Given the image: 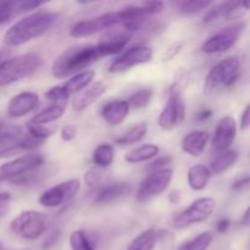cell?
I'll list each match as a JSON object with an SVG mask.
<instances>
[{
  "instance_id": "1",
  "label": "cell",
  "mask_w": 250,
  "mask_h": 250,
  "mask_svg": "<svg viewBox=\"0 0 250 250\" xmlns=\"http://www.w3.org/2000/svg\"><path fill=\"white\" fill-rule=\"evenodd\" d=\"M58 19L59 15L53 11L41 10L32 12L15 22L7 29L4 36V43L7 46H21L33 39L43 37L53 28Z\"/></svg>"
},
{
  "instance_id": "2",
  "label": "cell",
  "mask_w": 250,
  "mask_h": 250,
  "mask_svg": "<svg viewBox=\"0 0 250 250\" xmlns=\"http://www.w3.org/2000/svg\"><path fill=\"white\" fill-rule=\"evenodd\" d=\"M103 58L97 44L72 46L58 55L51 65V75L55 78H66L88 70V66Z\"/></svg>"
},
{
  "instance_id": "3",
  "label": "cell",
  "mask_w": 250,
  "mask_h": 250,
  "mask_svg": "<svg viewBox=\"0 0 250 250\" xmlns=\"http://www.w3.org/2000/svg\"><path fill=\"white\" fill-rule=\"evenodd\" d=\"M41 56L36 53H24L10 58L0 66V87L12 84L33 75L41 67Z\"/></svg>"
},
{
  "instance_id": "4",
  "label": "cell",
  "mask_w": 250,
  "mask_h": 250,
  "mask_svg": "<svg viewBox=\"0 0 250 250\" xmlns=\"http://www.w3.org/2000/svg\"><path fill=\"white\" fill-rule=\"evenodd\" d=\"M241 59L236 55L227 56L215 63L205 77V92L211 93L219 88H229L234 85L241 76Z\"/></svg>"
},
{
  "instance_id": "5",
  "label": "cell",
  "mask_w": 250,
  "mask_h": 250,
  "mask_svg": "<svg viewBox=\"0 0 250 250\" xmlns=\"http://www.w3.org/2000/svg\"><path fill=\"white\" fill-rule=\"evenodd\" d=\"M44 158L39 154H27L0 165V182L21 183L29 173L41 167Z\"/></svg>"
},
{
  "instance_id": "6",
  "label": "cell",
  "mask_w": 250,
  "mask_h": 250,
  "mask_svg": "<svg viewBox=\"0 0 250 250\" xmlns=\"http://www.w3.org/2000/svg\"><path fill=\"white\" fill-rule=\"evenodd\" d=\"M46 216L37 210H24L20 212L10 224L11 231L26 241L38 239L46 231Z\"/></svg>"
},
{
  "instance_id": "7",
  "label": "cell",
  "mask_w": 250,
  "mask_h": 250,
  "mask_svg": "<svg viewBox=\"0 0 250 250\" xmlns=\"http://www.w3.org/2000/svg\"><path fill=\"white\" fill-rule=\"evenodd\" d=\"M215 207H216V202L214 198H199L173 219V227L176 229H185L193 225L202 224L211 216Z\"/></svg>"
},
{
  "instance_id": "8",
  "label": "cell",
  "mask_w": 250,
  "mask_h": 250,
  "mask_svg": "<svg viewBox=\"0 0 250 250\" xmlns=\"http://www.w3.org/2000/svg\"><path fill=\"white\" fill-rule=\"evenodd\" d=\"M124 17H122L121 10L103 14L100 16L93 17V19L78 21L71 27L70 34L73 38H85V37L94 36L102 31L112 28L115 26L122 24Z\"/></svg>"
},
{
  "instance_id": "9",
  "label": "cell",
  "mask_w": 250,
  "mask_h": 250,
  "mask_svg": "<svg viewBox=\"0 0 250 250\" xmlns=\"http://www.w3.org/2000/svg\"><path fill=\"white\" fill-rule=\"evenodd\" d=\"M246 22L238 21L220 29L203 44L202 51L208 55H214V54H221L229 50L236 45L239 37L246 29Z\"/></svg>"
},
{
  "instance_id": "10",
  "label": "cell",
  "mask_w": 250,
  "mask_h": 250,
  "mask_svg": "<svg viewBox=\"0 0 250 250\" xmlns=\"http://www.w3.org/2000/svg\"><path fill=\"white\" fill-rule=\"evenodd\" d=\"M81 189V181L77 178L63 181L53 187L44 190L39 197L38 202L42 207L48 209H56V208L67 205Z\"/></svg>"
},
{
  "instance_id": "11",
  "label": "cell",
  "mask_w": 250,
  "mask_h": 250,
  "mask_svg": "<svg viewBox=\"0 0 250 250\" xmlns=\"http://www.w3.org/2000/svg\"><path fill=\"white\" fill-rule=\"evenodd\" d=\"M173 177V170L170 167L154 171L143 178L136 193V199L139 203H146L163 194L170 186Z\"/></svg>"
},
{
  "instance_id": "12",
  "label": "cell",
  "mask_w": 250,
  "mask_h": 250,
  "mask_svg": "<svg viewBox=\"0 0 250 250\" xmlns=\"http://www.w3.org/2000/svg\"><path fill=\"white\" fill-rule=\"evenodd\" d=\"M185 117L186 105L182 99V94L170 90L167 102L158 117L159 127L163 131H173L182 124Z\"/></svg>"
},
{
  "instance_id": "13",
  "label": "cell",
  "mask_w": 250,
  "mask_h": 250,
  "mask_svg": "<svg viewBox=\"0 0 250 250\" xmlns=\"http://www.w3.org/2000/svg\"><path fill=\"white\" fill-rule=\"evenodd\" d=\"M27 133L20 126L10 122H0V159L9 158L24 150Z\"/></svg>"
},
{
  "instance_id": "14",
  "label": "cell",
  "mask_w": 250,
  "mask_h": 250,
  "mask_svg": "<svg viewBox=\"0 0 250 250\" xmlns=\"http://www.w3.org/2000/svg\"><path fill=\"white\" fill-rule=\"evenodd\" d=\"M153 58V49L146 45H134L117 56L109 66L110 73L128 71L136 66L148 63Z\"/></svg>"
},
{
  "instance_id": "15",
  "label": "cell",
  "mask_w": 250,
  "mask_h": 250,
  "mask_svg": "<svg viewBox=\"0 0 250 250\" xmlns=\"http://www.w3.org/2000/svg\"><path fill=\"white\" fill-rule=\"evenodd\" d=\"M237 136V122L231 115L221 117L217 121L212 134V146L219 153L229 150Z\"/></svg>"
},
{
  "instance_id": "16",
  "label": "cell",
  "mask_w": 250,
  "mask_h": 250,
  "mask_svg": "<svg viewBox=\"0 0 250 250\" xmlns=\"http://www.w3.org/2000/svg\"><path fill=\"white\" fill-rule=\"evenodd\" d=\"M41 99L34 92H21L11 98L7 104V115L12 119L26 116L38 107Z\"/></svg>"
},
{
  "instance_id": "17",
  "label": "cell",
  "mask_w": 250,
  "mask_h": 250,
  "mask_svg": "<svg viewBox=\"0 0 250 250\" xmlns=\"http://www.w3.org/2000/svg\"><path fill=\"white\" fill-rule=\"evenodd\" d=\"M132 39V33L125 31V29H120V31H111L109 33L102 37L99 43L97 44L98 49H99L100 54L104 56H111L116 55V54L121 53L129 41Z\"/></svg>"
},
{
  "instance_id": "18",
  "label": "cell",
  "mask_w": 250,
  "mask_h": 250,
  "mask_svg": "<svg viewBox=\"0 0 250 250\" xmlns=\"http://www.w3.org/2000/svg\"><path fill=\"white\" fill-rule=\"evenodd\" d=\"M129 110H131V106L127 99L111 100L103 106L102 117L110 126H119L124 124L125 120L127 119Z\"/></svg>"
},
{
  "instance_id": "19",
  "label": "cell",
  "mask_w": 250,
  "mask_h": 250,
  "mask_svg": "<svg viewBox=\"0 0 250 250\" xmlns=\"http://www.w3.org/2000/svg\"><path fill=\"white\" fill-rule=\"evenodd\" d=\"M209 141L210 136L208 132L197 129V131L189 132L183 137L182 142H181V148H182L183 153L187 155L198 158L205 151Z\"/></svg>"
},
{
  "instance_id": "20",
  "label": "cell",
  "mask_w": 250,
  "mask_h": 250,
  "mask_svg": "<svg viewBox=\"0 0 250 250\" xmlns=\"http://www.w3.org/2000/svg\"><path fill=\"white\" fill-rule=\"evenodd\" d=\"M129 193H131V186L128 183H110V185L99 188L93 202H94V204L98 205H107L126 197Z\"/></svg>"
},
{
  "instance_id": "21",
  "label": "cell",
  "mask_w": 250,
  "mask_h": 250,
  "mask_svg": "<svg viewBox=\"0 0 250 250\" xmlns=\"http://www.w3.org/2000/svg\"><path fill=\"white\" fill-rule=\"evenodd\" d=\"M107 90V84L104 81H97L93 82L87 89L77 95L73 100V109L76 111H83L88 109L90 105L94 104L103 94H105Z\"/></svg>"
},
{
  "instance_id": "22",
  "label": "cell",
  "mask_w": 250,
  "mask_h": 250,
  "mask_svg": "<svg viewBox=\"0 0 250 250\" xmlns=\"http://www.w3.org/2000/svg\"><path fill=\"white\" fill-rule=\"evenodd\" d=\"M211 170L208 166L203 165V164L193 165L188 170L187 173L188 186H189L190 189L195 190V192H200V190L205 189L207 186L209 185L210 180H211Z\"/></svg>"
},
{
  "instance_id": "23",
  "label": "cell",
  "mask_w": 250,
  "mask_h": 250,
  "mask_svg": "<svg viewBox=\"0 0 250 250\" xmlns=\"http://www.w3.org/2000/svg\"><path fill=\"white\" fill-rule=\"evenodd\" d=\"M159 153H160V148L156 144L146 143L136 146L128 153L125 154V161L128 164L146 163V161L154 160L155 158H158Z\"/></svg>"
},
{
  "instance_id": "24",
  "label": "cell",
  "mask_w": 250,
  "mask_h": 250,
  "mask_svg": "<svg viewBox=\"0 0 250 250\" xmlns=\"http://www.w3.org/2000/svg\"><path fill=\"white\" fill-rule=\"evenodd\" d=\"M95 77L94 70H85L82 72L77 73V75L72 76L67 82L63 83V87L67 89L70 95L76 94V93H82L83 90L87 89L90 84L93 83Z\"/></svg>"
},
{
  "instance_id": "25",
  "label": "cell",
  "mask_w": 250,
  "mask_h": 250,
  "mask_svg": "<svg viewBox=\"0 0 250 250\" xmlns=\"http://www.w3.org/2000/svg\"><path fill=\"white\" fill-rule=\"evenodd\" d=\"M148 133V126L146 122H138V124L133 125L129 127L128 129L116 137L115 143L119 146H131V144H136L138 142L143 141L144 137Z\"/></svg>"
},
{
  "instance_id": "26",
  "label": "cell",
  "mask_w": 250,
  "mask_h": 250,
  "mask_svg": "<svg viewBox=\"0 0 250 250\" xmlns=\"http://www.w3.org/2000/svg\"><path fill=\"white\" fill-rule=\"evenodd\" d=\"M65 112L66 104H51L48 107L42 110V111H39L37 115H34V117L31 121L34 122V124L45 126V125L53 124V122L60 120Z\"/></svg>"
},
{
  "instance_id": "27",
  "label": "cell",
  "mask_w": 250,
  "mask_h": 250,
  "mask_svg": "<svg viewBox=\"0 0 250 250\" xmlns=\"http://www.w3.org/2000/svg\"><path fill=\"white\" fill-rule=\"evenodd\" d=\"M159 239V232L155 229H148L139 233L126 250H154Z\"/></svg>"
},
{
  "instance_id": "28",
  "label": "cell",
  "mask_w": 250,
  "mask_h": 250,
  "mask_svg": "<svg viewBox=\"0 0 250 250\" xmlns=\"http://www.w3.org/2000/svg\"><path fill=\"white\" fill-rule=\"evenodd\" d=\"M238 159L239 154L236 150L229 149V150L224 151V153H220L211 161V164H210V170L214 173H222L229 170V168H231L238 161Z\"/></svg>"
},
{
  "instance_id": "29",
  "label": "cell",
  "mask_w": 250,
  "mask_h": 250,
  "mask_svg": "<svg viewBox=\"0 0 250 250\" xmlns=\"http://www.w3.org/2000/svg\"><path fill=\"white\" fill-rule=\"evenodd\" d=\"M114 146L109 143H102L94 149V151H93V164H94V166H97V167L104 168L105 170V168L111 166V164L114 163Z\"/></svg>"
},
{
  "instance_id": "30",
  "label": "cell",
  "mask_w": 250,
  "mask_h": 250,
  "mask_svg": "<svg viewBox=\"0 0 250 250\" xmlns=\"http://www.w3.org/2000/svg\"><path fill=\"white\" fill-rule=\"evenodd\" d=\"M71 250H95V244L84 229H76L68 238Z\"/></svg>"
},
{
  "instance_id": "31",
  "label": "cell",
  "mask_w": 250,
  "mask_h": 250,
  "mask_svg": "<svg viewBox=\"0 0 250 250\" xmlns=\"http://www.w3.org/2000/svg\"><path fill=\"white\" fill-rule=\"evenodd\" d=\"M212 239H214V234L211 232H202V233L198 234L197 237H194L190 241L181 244L177 250H208L209 247L211 246Z\"/></svg>"
},
{
  "instance_id": "32",
  "label": "cell",
  "mask_w": 250,
  "mask_h": 250,
  "mask_svg": "<svg viewBox=\"0 0 250 250\" xmlns=\"http://www.w3.org/2000/svg\"><path fill=\"white\" fill-rule=\"evenodd\" d=\"M153 95L154 90L151 88H143V89L137 90L133 94L129 95L127 102H128L129 106L133 107V109L142 110L149 106L151 99H153Z\"/></svg>"
},
{
  "instance_id": "33",
  "label": "cell",
  "mask_w": 250,
  "mask_h": 250,
  "mask_svg": "<svg viewBox=\"0 0 250 250\" xmlns=\"http://www.w3.org/2000/svg\"><path fill=\"white\" fill-rule=\"evenodd\" d=\"M212 6L211 1H204V0H183L177 2L178 11L182 15H194L202 12Z\"/></svg>"
},
{
  "instance_id": "34",
  "label": "cell",
  "mask_w": 250,
  "mask_h": 250,
  "mask_svg": "<svg viewBox=\"0 0 250 250\" xmlns=\"http://www.w3.org/2000/svg\"><path fill=\"white\" fill-rule=\"evenodd\" d=\"M26 126H27V133L41 142H45L46 139H49L54 133H55V128L45 127L43 126V125L34 124V122L32 121L27 122Z\"/></svg>"
},
{
  "instance_id": "35",
  "label": "cell",
  "mask_w": 250,
  "mask_h": 250,
  "mask_svg": "<svg viewBox=\"0 0 250 250\" xmlns=\"http://www.w3.org/2000/svg\"><path fill=\"white\" fill-rule=\"evenodd\" d=\"M46 100L51 103V104H66L68 98L71 97L70 93L67 92L63 84L60 85H54L50 89H48L44 94Z\"/></svg>"
},
{
  "instance_id": "36",
  "label": "cell",
  "mask_w": 250,
  "mask_h": 250,
  "mask_svg": "<svg viewBox=\"0 0 250 250\" xmlns=\"http://www.w3.org/2000/svg\"><path fill=\"white\" fill-rule=\"evenodd\" d=\"M19 14L17 1H0V26L11 21Z\"/></svg>"
},
{
  "instance_id": "37",
  "label": "cell",
  "mask_w": 250,
  "mask_h": 250,
  "mask_svg": "<svg viewBox=\"0 0 250 250\" xmlns=\"http://www.w3.org/2000/svg\"><path fill=\"white\" fill-rule=\"evenodd\" d=\"M103 178H104V168H100L94 166V167L89 168L84 175V182L88 187L94 188L102 183Z\"/></svg>"
},
{
  "instance_id": "38",
  "label": "cell",
  "mask_w": 250,
  "mask_h": 250,
  "mask_svg": "<svg viewBox=\"0 0 250 250\" xmlns=\"http://www.w3.org/2000/svg\"><path fill=\"white\" fill-rule=\"evenodd\" d=\"M189 84V72L185 68L178 71L176 73V78H175V82L173 84L171 85L170 90L171 92H176V93H180L182 94V90L186 89V87Z\"/></svg>"
},
{
  "instance_id": "39",
  "label": "cell",
  "mask_w": 250,
  "mask_h": 250,
  "mask_svg": "<svg viewBox=\"0 0 250 250\" xmlns=\"http://www.w3.org/2000/svg\"><path fill=\"white\" fill-rule=\"evenodd\" d=\"M171 163H172V158H171L170 155L158 156V158H155L150 164H149L148 167H146V170L150 171V172L163 170V168L167 167Z\"/></svg>"
},
{
  "instance_id": "40",
  "label": "cell",
  "mask_w": 250,
  "mask_h": 250,
  "mask_svg": "<svg viewBox=\"0 0 250 250\" xmlns=\"http://www.w3.org/2000/svg\"><path fill=\"white\" fill-rule=\"evenodd\" d=\"M11 200L12 197L9 192H0V219L9 214Z\"/></svg>"
},
{
  "instance_id": "41",
  "label": "cell",
  "mask_w": 250,
  "mask_h": 250,
  "mask_svg": "<svg viewBox=\"0 0 250 250\" xmlns=\"http://www.w3.org/2000/svg\"><path fill=\"white\" fill-rule=\"evenodd\" d=\"M76 134H77V128L73 125H67V126L62 127L60 132V137L63 142H71L75 139Z\"/></svg>"
},
{
  "instance_id": "42",
  "label": "cell",
  "mask_w": 250,
  "mask_h": 250,
  "mask_svg": "<svg viewBox=\"0 0 250 250\" xmlns=\"http://www.w3.org/2000/svg\"><path fill=\"white\" fill-rule=\"evenodd\" d=\"M250 186V175L242 176V177H238L233 183H232V189L233 190H241L243 188L249 187Z\"/></svg>"
},
{
  "instance_id": "43",
  "label": "cell",
  "mask_w": 250,
  "mask_h": 250,
  "mask_svg": "<svg viewBox=\"0 0 250 250\" xmlns=\"http://www.w3.org/2000/svg\"><path fill=\"white\" fill-rule=\"evenodd\" d=\"M241 128L242 129H248L250 128V103L246 106L244 111L242 112L241 116Z\"/></svg>"
},
{
  "instance_id": "44",
  "label": "cell",
  "mask_w": 250,
  "mask_h": 250,
  "mask_svg": "<svg viewBox=\"0 0 250 250\" xmlns=\"http://www.w3.org/2000/svg\"><path fill=\"white\" fill-rule=\"evenodd\" d=\"M183 44L182 43H177V44H173L171 48L167 49V51H166V54L164 55V60H171V59L175 58L176 55H177L178 53L181 51V49H182Z\"/></svg>"
},
{
  "instance_id": "45",
  "label": "cell",
  "mask_w": 250,
  "mask_h": 250,
  "mask_svg": "<svg viewBox=\"0 0 250 250\" xmlns=\"http://www.w3.org/2000/svg\"><path fill=\"white\" fill-rule=\"evenodd\" d=\"M229 225H231L229 220L227 219V217H224V219H221L219 222H217L216 225L217 232H220V233H225V232L229 229Z\"/></svg>"
},
{
  "instance_id": "46",
  "label": "cell",
  "mask_w": 250,
  "mask_h": 250,
  "mask_svg": "<svg viewBox=\"0 0 250 250\" xmlns=\"http://www.w3.org/2000/svg\"><path fill=\"white\" fill-rule=\"evenodd\" d=\"M212 114H214V111H212L211 109H204L197 115V120H198V121H200V122L207 121V120H209L210 117L212 116Z\"/></svg>"
},
{
  "instance_id": "47",
  "label": "cell",
  "mask_w": 250,
  "mask_h": 250,
  "mask_svg": "<svg viewBox=\"0 0 250 250\" xmlns=\"http://www.w3.org/2000/svg\"><path fill=\"white\" fill-rule=\"evenodd\" d=\"M168 199H170V203L173 205H177L178 203L181 202V193L180 190H172V192L170 193V195H168Z\"/></svg>"
},
{
  "instance_id": "48",
  "label": "cell",
  "mask_w": 250,
  "mask_h": 250,
  "mask_svg": "<svg viewBox=\"0 0 250 250\" xmlns=\"http://www.w3.org/2000/svg\"><path fill=\"white\" fill-rule=\"evenodd\" d=\"M241 224L243 225V226H250V207L244 211L241 220Z\"/></svg>"
},
{
  "instance_id": "49",
  "label": "cell",
  "mask_w": 250,
  "mask_h": 250,
  "mask_svg": "<svg viewBox=\"0 0 250 250\" xmlns=\"http://www.w3.org/2000/svg\"><path fill=\"white\" fill-rule=\"evenodd\" d=\"M9 55L10 51L7 50V49H1V50H0V66L9 59Z\"/></svg>"
},
{
  "instance_id": "50",
  "label": "cell",
  "mask_w": 250,
  "mask_h": 250,
  "mask_svg": "<svg viewBox=\"0 0 250 250\" xmlns=\"http://www.w3.org/2000/svg\"><path fill=\"white\" fill-rule=\"evenodd\" d=\"M0 250H5V249H4V246H2L1 243H0Z\"/></svg>"
}]
</instances>
